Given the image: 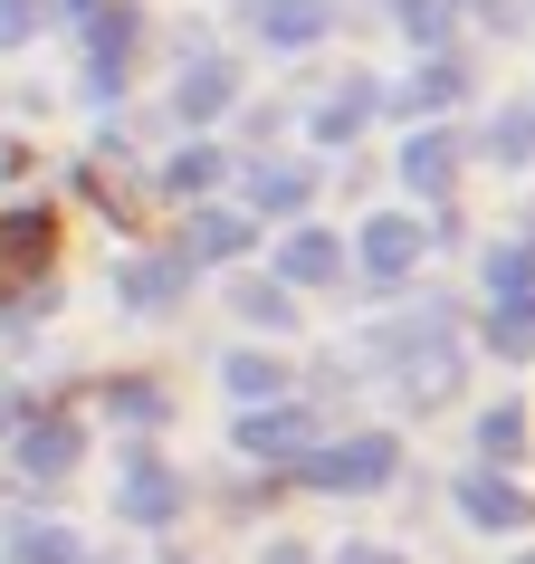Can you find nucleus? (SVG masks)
Returning a JSON list of instances; mask_svg holds the SVG:
<instances>
[{"label": "nucleus", "instance_id": "1", "mask_svg": "<svg viewBox=\"0 0 535 564\" xmlns=\"http://www.w3.org/2000/svg\"><path fill=\"white\" fill-rule=\"evenodd\" d=\"M392 459H402V449L373 431V441H345V449H326V459H306V488H335V498H354V488H383Z\"/></svg>", "mask_w": 535, "mask_h": 564}, {"label": "nucleus", "instance_id": "2", "mask_svg": "<svg viewBox=\"0 0 535 564\" xmlns=\"http://www.w3.org/2000/svg\"><path fill=\"white\" fill-rule=\"evenodd\" d=\"M239 449H259V459L306 449V412H297V402H268V412H249V421H239Z\"/></svg>", "mask_w": 535, "mask_h": 564}, {"label": "nucleus", "instance_id": "3", "mask_svg": "<svg viewBox=\"0 0 535 564\" xmlns=\"http://www.w3.org/2000/svg\"><path fill=\"white\" fill-rule=\"evenodd\" d=\"M459 507H469L478 527H526L535 517V498H516L506 478H459Z\"/></svg>", "mask_w": 535, "mask_h": 564}, {"label": "nucleus", "instance_id": "4", "mask_svg": "<svg viewBox=\"0 0 535 564\" xmlns=\"http://www.w3.org/2000/svg\"><path fill=\"white\" fill-rule=\"evenodd\" d=\"M412 259H421V220H373V230H363V268H373V278H402Z\"/></svg>", "mask_w": 535, "mask_h": 564}, {"label": "nucleus", "instance_id": "5", "mask_svg": "<svg viewBox=\"0 0 535 564\" xmlns=\"http://www.w3.org/2000/svg\"><path fill=\"white\" fill-rule=\"evenodd\" d=\"M20 469H30V478H58V469H77V421H39L30 441H20Z\"/></svg>", "mask_w": 535, "mask_h": 564}, {"label": "nucleus", "instance_id": "6", "mask_svg": "<svg viewBox=\"0 0 535 564\" xmlns=\"http://www.w3.org/2000/svg\"><path fill=\"white\" fill-rule=\"evenodd\" d=\"M259 30L277 39V48H306V39L326 30V0H259Z\"/></svg>", "mask_w": 535, "mask_h": 564}, {"label": "nucleus", "instance_id": "7", "mask_svg": "<svg viewBox=\"0 0 535 564\" xmlns=\"http://www.w3.org/2000/svg\"><path fill=\"white\" fill-rule=\"evenodd\" d=\"M335 259H345V249H335L326 230H297V239H287V249H277V268H287L297 288H326V278H335Z\"/></svg>", "mask_w": 535, "mask_h": 564}, {"label": "nucleus", "instance_id": "8", "mask_svg": "<svg viewBox=\"0 0 535 564\" xmlns=\"http://www.w3.org/2000/svg\"><path fill=\"white\" fill-rule=\"evenodd\" d=\"M402 173H412V192H449V173H459V144H449V134H412Z\"/></svg>", "mask_w": 535, "mask_h": 564}, {"label": "nucleus", "instance_id": "9", "mask_svg": "<svg viewBox=\"0 0 535 564\" xmlns=\"http://www.w3.org/2000/svg\"><path fill=\"white\" fill-rule=\"evenodd\" d=\"M239 249H249V220L239 210H201L192 220V259H239Z\"/></svg>", "mask_w": 535, "mask_h": 564}, {"label": "nucleus", "instance_id": "10", "mask_svg": "<svg viewBox=\"0 0 535 564\" xmlns=\"http://www.w3.org/2000/svg\"><path fill=\"white\" fill-rule=\"evenodd\" d=\"M488 345H498V355H535V306L506 297L498 316H488Z\"/></svg>", "mask_w": 535, "mask_h": 564}, {"label": "nucleus", "instance_id": "11", "mask_svg": "<svg viewBox=\"0 0 535 564\" xmlns=\"http://www.w3.org/2000/svg\"><path fill=\"white\" fill-rule=\"evenodd\" d=\"M220 96H230V67L201 58L192 77H182V116H220Z\"/></svg>", "mask_w": 535, "mask_h": 564}, {"label": "nucleus", "instance_id": "12", "mask_svg": "<svg viewBox=\"0 0 535 564\" xmlns=\"http://www.w3.org/2000/svg\"><path fill=\"white\" fill-rule=\"evenodd\" d=\"M220 383H230L239 402H268V392L287 383V373H277V364H268V355H230V373H220Z\"/></svg>", "mask_w": 535, "mask_h": 564}, {"label": "nucleus", "instance_id": "13", "mask_svg": "<svg viewBox=\"0 0 535 564\" xmlns=\"http://www.w3.org/2000/svg\"><path fill=\"white\" fill-rule=\"evenodd\" d=\"M488 144H498V163H526V153H535V106H506Z\"/></svg>", "mask_w": 535, "mask_h": 564}, {"label": "nucleus", "instance_id": "14", "mask_svg": "<svg viewBox=\"0 0 535 564\" xmlns=\"http://www.w3.org/2000/svg\"><path fill=\"white\" fill-rule=\"evenodd\" d=\"M124 507H134V517H173V478H163V469H134V478H124Z\"/></svg>", "mask_w": 535, "mask_h": 564}, {"label": "nucleus", "instance_id": "15", "mask_svg": "<svg viewBox=\"0 0 535 564\" xmlns=\"http://www.w3.org/2000/svg\"><path fill=\"white\" fill-rule=\"evenodd\" d=\"M363 106H373V87H345V96L326 106V116H316V134H326V144H345V134L363 124Z\"/></svg>", "mask_w": 535, "mask_h": 564}, {"label": "nucleus", "instance_id": "16", "mask_svg": "<svg viewBox=\"0 0 535 564\" xmlns=\"http://www.w3.org/2000/svg\"><path fill=\"white\" fill-rule=\"evenodd\" d=\"M67 555H77V535H58V527H30L10 545V564H67Z\"/></svg>", "mask_w": 535, "mask_h": 564}, {"label": "nucleus", "instance_id": "17", "mask_svg": "<svg viewBox=\"0 0 535 564\" xmlns=\"http://www.w3.org/2000/svg\"><path fill=\"white\" fill-rule=\"evenodd\" d=\"M39 30H48V0H0V48H20Z\"/></svg>", "mask_w": 535, "mask_h": 564}, {"label": "nucleus", "instance_id": "18", "mask_svg": "<svg viewBox=\"0 0 535 564\" xmlns=\"http://www.w3.org/2000/svg\"><path fill=\"white\" fill-rule=\"evenodd\" d=\"M173 288H182V268H173V259H163V268H124V297H134V306H163Z\"/></svg>", "mask_w": 535, "mask_h": 564}, {"label": "nucleus", "instance_id": "19", "mask_svg": "<svg viewBox=\"0 0 535 564\" xmlns=\"http://www.w3.org/2000/svg\"><path fill=\"white\" fill-rule=\"evenodd\" d=\"M249 192H259L268 210H287V202H306V173H297V163H268V173L249 182Z\"/></svg>", "mask_w": 535, "mask_h": 564}, {"label": "nucleus", "instance_id": "20", "mask_svg": "<svg viewBox=\"0 0 535 564\" xmlns=\"http://www.w3.org/2000/svg\"><path fill=\"white\" fill-rule=\"evenodd\" d=\"M478 449H488V459H516V449H526V421H516V412H488V421H478Z\"/></svg>", "mask_w": 535, "mask_h": 564}, {"label": "nucleus", "instance_id": "21", "mask_svg": "<svg viewBox=\"0 0 535 564\" xmlns=\"http://www.w3.org/2000/svg\"><path fill=\"white\" fill-rule=\"evenodd\" d=\"M488 278H498V297H526V288H535V249H498Z\"/></svg>", "mask_w": 535, "mask_h": 564}, {"label": "nucleus", "instance_id": "22", "mask_svg": "<svg viewBox=\"0 0 535 564\" xmlns=\"http://www.w3.org/2000/svg\"><path fill=\"white\" fill-rule=\"evenodd\" d=\"M210 182H220V153H210V144H192V153L173 163V192H210Z\"/></svg>", "mask_w": 535, "mask_h": 564}, {"label": "nucleus", "instance_id": "23", "mask_svg": "<svg viewBox=\"0 0 535 564\" xmlns=\"http://www.w3.org/2000/svg\"><path fill=\"white\" fill-rule=\"evenodd\" d=\"M239 306H249L259 326H287V297H277V288H239Z\"/></svg>", "mask_w": 535, "mask_h": 564}, {"label": "nucleus", "instance_id": "24", "mask_svg": "<svg viewBox=\"0 0 535 564\" xmlns=\"http://www.w3.org/2000/svg\"><path fill=\"white\" fill-rule=\"evenodd\" d=\"M440 96H459V77H449V67H421V77H412V106H440Z\"/></svg>", "mask_w": 535, "mask_h": 564}, {"label": "nucleus", "instance_id": "25", "mask_svg": "<svg viewBox=\"0 0 535 564\" xmlns=\"http://www.w3.org/2000/svg\"><path fill=\"white\" fill-rule=\"evenodd\" d=\"M345 564H392V555H383V545H354V555H345Z\"/></svg>", "mask_w": 535, "mask_h": 564}, {"label": "nucleus", "instance_id": "26", "mask_svg": "<svg viewBox=\"0 0 535 564\" xmlns=\"http://www.w3.org/2000/svg\"><path fill=\"white\" fill-rule=\"evenodd\" d=\"M268 564H306V555H268Z\"/></svg>", "mask_w": 535, "mask_h": 564}, {"label": "nucleus", "instance_id": "27", "mask_svg": "<svg viewBox=\"0 0 535 564\" xmlns=\"http://www.w3.org/2000/svg\"><path fill=\"white\" fill-rule=\"evenodd\" d=\"M0 431H10V402H0Z\"/></svg>", "mask_w": 535, "mask_h": 564}, {"label": "nucleus", "instance_id": "28", "mask_svg": "<svg viewBox=\"0 0 535 564\" xmlns=\"http://www.w3.org/2000/svg\"><path fill=\"white\" fill-rule=\"evenodd\" d=\"M526 564H535V555H526Z\"/></svg>", "mask_w": 535, "mask_h": 564}]
</instances>
